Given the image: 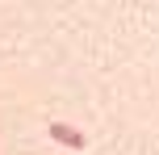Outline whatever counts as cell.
<instances>
[{
    "label": "cell",
    "instance_id": "cell-1",
    "mask_svg": "<svg viewBox=\"0 0 159 155\" xmlns=\"http://www.w3.org/2000/svg\"><path fill=\"white\" fill-rule=\"evenodd\" d=\"M50 139H55V143H63V147H84V134H80V130H71V126H63V122H50Z\"/></svg>",
    "mask_w": 159,
    "mask_h": 155
}]
</instances>
